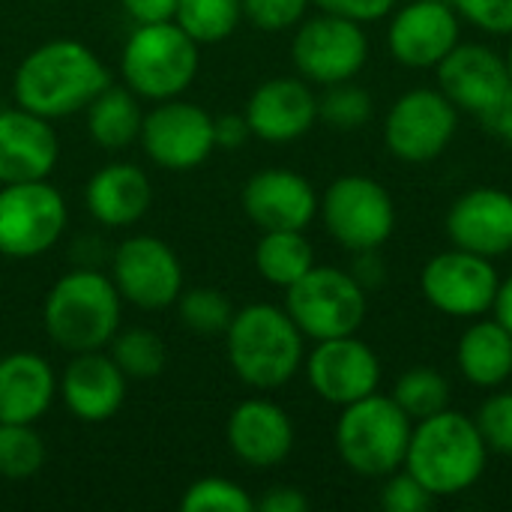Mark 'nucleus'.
<instances>
[{"label":"nucleus","mask_w":512,"mask_h":512,"mask_svg":"<svg viewBox=\"0 0 512 512\" xmlns=\"http://www.w3.org/2000/svg\"><path fill=\"white\" fill-rule=\"evenodd\" d=\"M108 84L111 75L105 63L72 39H54L33 48L12 78L15 102L45 120L84 111Z\"/></svg>","instance_id":"obj_1"},{"label":"nucleus","mask_w":512,"mask_h":512,"mask_svg":"<svg viewBox=\"0 0 512 512\" xmlns=\"http://www.w3.org/2000/svg\"><path fill=\"white\" fill-rule=\"evenodd\" d=\"M486 462L489 447L477 429V420L444 408L441 414L414 423L402 468L435 498H456L480 483Z\"/></svg>","instance_id":"obj_2"},{"label":"nucleus","mask_w":512,"mask_h":512,"mask_svg":"<svg viewBox=\"0 0 512 512\" xmlns=\"http://www.w3.org/2000/svg\"><path fill=\"white\" fill-rule=\"evenodd\" d=\"M225 348L234 375L255 390H276L303 366L300 327L285 309L270 303H252L234 312L225 330Z\"/></svg>","instance_id":"obj_3"},{"label":"nucleus","mask_w":512,"mask_h":512,"mask_svg":"<svg viewBox=\"0 0 512 512\" xmlns=\"http://www.w3.org/2000/svg\"><path fill=\"white\" fill-rule=\"evenodd\" d=\"M120 300L114 279L96 270H72L45 297V333L69 354L99 351L120 330Z\"/></svg>","instance_id":"obj_4"},{"label":"nucleus","mask_w":512,"mask_h":512,"mask_svg":"<svg viewBox=\"0 0 512 512\" xmlns=\"http://www.w3.org/2000/svg\"><path fill=\"white\" fill-rule=\"evenodd\" d=\"M414 420L396 405L393 396L378 390L342 408L336 420L339 459L360 477L384 480L405 465Z\"/></svg>","instance_id":"obj_5"},{"label":"nucleus","mask_w":512,"mask_h":512,"mask_svg":"<svg viewBox=\"0 0 512 512\" xmlns=\"http://www.w3.org/2000/svg\"><path fill=\"white\" fill-rule=\"evenodd\" d=\"M132 93L162 102L180 96L198 75V42L177 24H138L120 57Z\"/></svg>","instance_id":"obj_6"},{"label":"nucleus","mask_w":512,"mask_h":512,"mask_svg":"<svg viewBox=\"0 0 512 512\" xmlns=\"http://www.w3.org/2000/svg\"><path fill=\"white\" fill-rule=\"evenodd\" d=\"M366 309V288L339 267H312L288 288L285 300V312L294 318L300 333L315 342L357 333L366 321Z\"/></svg>","instance_id":"obj_7"},{"label":"nucleus","mask_w":512,"mask_h":512,"mask_svg":"<svg viewBox=\"0 0 512 512\" xmlns=\"http://www.w3.org/2000/svg\"><path fill=\"white\" fill-rule=\"evenodd\" d=\"M318 210L330 237L351 252L381 249L396 231V204L390 192L366 174L333 180Z\"/></svg>","instance_id":"obj_8"},{"label":"nucleus","mask_w":512,"mask_h":512,"mask_svg":"<svg viewBox=\"0 0 512 512\" xmlns=\"http://www.w3.org/2000/svg\"><path fill=\"white\" fill-rule=\"evenodd\" d=\"M66 228V201L48 180L0 183V255L36 258Z\"/></svg>","instance_id":"obj_9"},{"label":"nucleus","mask_w":512,"mask_h":512,"mask_svg":"<svg viewBox=\"0 0 512 512\" xmlns=\"http://www.w3.org/2000/svg\"><path fill=\"white\" fill-rule=\"evenodd\" d=\"M459 129V108L432 87L402 93L384 117L387 150L411 165L438 159Z\"/></svg>","instance_id":"obj_10"},{"label":"nucleus","mask_w":512,"mask_h":512,"mask_svg":"<svg viewBox=\"0 0 512 512\" xmlns=\"http://www.w3.org/2000/svg\"><path fill=\"white\" fill-rule=\"evenodd\" d=\"M420 288L429 306L450 318H483L495 306L501 276L492 258L456 246L426 261Z\"/></svg>","instance_id":"obj_11"},{"label":"nucleus","mask_w":512,"mask_h":512,"mask_svg":"<svg viewBox=\"0 0 512 512\" xmlns=\"http://www.w3.org/2000/svg\"><path fill=\"white\" fill-rule=\"evenodd\" d=\"M291 57L306 81L330 87L339 81H351L366 66L369 39L360 21L324 12L294 33Z\"/></svg>","instance_id":"obj_12"},{"label":"nucleus","mask_w":512,"mask_h":512,"mask_svg":"<svg viewBox=\"0 0 512 512\" xmlns=\"http://www.w3.org/2000/svg\"><path fill=\"white\" fill-rule=\"evenodd\" d=\"M147 156L171 171H189L216 150V120L192 102L162 99L141 123Z\"/></svg>","instance_id":"obj_13"},{"label":"nucleus","mask_w":512,"mask_h":512,"mask_svg":"<svg viewBox=\"0 0 512 512\" xmlns=\"http://www.w3.org/2000/svg\"><path fill=\"white\" fill-rule=\"evenodd\" d=\"M114 285L138 309H165L183 291V267L174 249L159 237H129L114 252Z\"/></svg>","instance_id":"obj_14"},{"label":"nucleus","mask_w":512,"mask_h":512,"mask_svg":"<svg viewBox=\"0 0 512 512\" xmlns=\"http://www.w3.org/2000/svg\"><path fill=\"white\" fill-rule=\"evenodd\" d=\"M306 378H309V387L324 402L345 408V405L366 399L378 390L381 360L354 333L336 336V339H321L306 360Z\"/></svg>","instance_id":"obj_15"},{"label":"nucleus","mask_w":512,"mask_h":512,"mask_svg":"<svg viewBox=\"0 0 512 512\" xmlns=\"http://www.w3.org/2000/svg\"><path fill=\"white\" fill-rule=\"evenodd\" d=\"M438 90L468 114H489L512 87L507 57L489 45L468 42L456 45L438 66Z\"/></svg>","instance_id":"obj_16"},{"label":"nucleus","mask_w":512,"mask_h":512,"mask_svg":"<svg viewBox=\"0 0 512 512\" xmlns=\"http://www.w3.org/2000/svg\"><path fill=\"white\" fill-rule=\"evenodd\" d=\"M390 54L408 69H435L459 45V12L450 0H414L387 30Z\"/></svg>","instance_id":"obj_17"},{"label":"nucleus","mask_w":512,"mask_h":512,"mask_svg":"<svg viewBox=\"0 0 512 512\" xmlns=\"http://www.w3.org/2000/svg\"><path fill=\"white\" fill-rule=\"evenodd\" d=\"M318 207L312 183L291 168H264L243 186V210L261 231H306Z\"/></svg>","instance_id":"obj_18"},{"label":"nucleus","mask_w":512,"mask_h":512,"mask_svg":"<svg viewBox=\"0 0 512 512\" xmlns=\"http://www.w3.org/2000/svg\"><path fill=\"white\" fill-rule=\"evenodd\" d=\"M255 138L288 144L303 138L318 120V96L300 78H270L255 87L243 111Z\"/></svg>","instance_id":"obj_19"},{"label":"nucleus","mask_w":512,"mask_h":512,"mask_svg":"<svg viewBox=\"0 0 512 512\" xmlns=\"http://www.w3.org/2000/svg\"><path fill=\"white\" fill-rule=\"evenodd\" d=\"M447 234L453 246L483 258L507 255L512 252V195L492 186L459 195L447 213Z\"/></svg>","instance_id":"obj_20"},{"label":"nucleus","mask_w":512,"mask_h":512,"mask_svg":"<svg viewBox=\"0 0 512 512\" xmlns=\"http://www.w3.org/2000/svg\"><path fill=\"white\" fill-rule=\"evenodd\" d=\"M228 447L249 468H273L294 450V426L270 399H246L228 417Z\"/></svg>","instance_id":"obj_21"},{"label":"nucleus","mask_w":512,"mask_h":512,"mask_svg":"<svg viewBox=\"0 0 512 512\" xmlns=\"http://www.w3.org/2000/svg\"><path fill=\"white\" fill-rule=\"evenodd\" d=\"M57 393L81 423H105L120 411L126 399V375L111 360V354L84 351L75 354L63 369Z\"/></svg>","instance_id":"obj_22"},{"label":"nucleus","mask_w":512,"mask_h":512,"mask_svg":"<svg viewBox=\"0 0 512 512\" xmlns=\"http://www.w3.org/2000/svg\"><path fill=\"white\" fill-rule=\"evenodd\" d=\"M57 135L51 123L27 108L0 111V183L45 180L57 165Z\"/></svg>","instance_id":"obj_23"},{"label":"nucleus","mask_w":512,"mask_h":512,"mask_svg":"<svg viewBox=\"0 0 512 512\" xmlns=\"http://www.w3.org/2000/svg\"><path fill=\"white\" fill-rule=\"evenodd\" d=\"M150 198H153L150 180L132 162H111L99 168L84 189L90 216L108 228L135 225L147 213Z\"/></svg>","instance_id":"obj_24"},{"label":"nucleus","mask_w":512,"mask_h":512,"mask_svg":"<svg viewBox=\"0 0 512 512\" xmlns=\"http://www.w3.org/2000/svg\"><path fill=\"white\" fill-rule=\"evenodd\" d=\"M57 396V378L39 354L0 357V423H36Z\"/></svg>","instance_id":"obj_25"},{"label":"nucleus","mask_w":512,"mask_h":512,"mask_svg":"<svg viewBox=\"0 0 512 512\" xmlns=\"http://www.w3.org/2000/svg\"><path fill=\"white\" fill-rule=\"evenodd\" d=\"M456 366L465 381L483 390H495L512 378V333L498 321H474L456 348Z\"/></svg>","instance_id":"obj_26"},{"label":"nucleus","mask_w":512,"mask_h":512,"mask_svg":"<svg viewBox=\"0 0 512 512\" xmlns=\"http://www.w3.org/2000/svg\"><path fill=\"white\" fill-rule=\"evenodd\" d=\"M87 132L105 150H120L141 135L144 111L138 93L123 87H105L87 108Z\"/></svg>","instance_id":"obj_27"},{"label":"nucleus","mask_w":512,"mask_h":512,"mask_svg":"<svg viewBox=\"0 0 512 512\" xmlns=\"http://www.w3.org/2000/svg\"><path fill=\"white\" fill-rule=\"evenodd\" d=\"M255 267L261 279L288 291L315 267V252L303 231H264L255 246Z\"/></svg>","instance_id":"obj_28"},{"label":"nucleus","mask_w":512,"mask_h":512,"mask_svg":"<svg viewBox=\"0 0 512 512\" xmlns=\"http://www.w3.org/2000/svg\"><path fill=\"white\" fill-rule=\"evenodd\" d=\"M243 18V0H177L174 21L198 42L213 45L228 39Z\"/></svg>","instance_id":"obj_29"},{"label":"nucleus","mask_w":512,"mask_h":512,"mask_svg":"<svg viewBox=\"0 0 512 512\" xmlns=\"http://www.w3.org/2000/svg\"><path fill=\"white\" fill-rule=\"evenodd\" d=\"M393 399L414 423H420L450 408V381L432 366H411L396 381Z\"/></svg>","instance_id":"obj_30"},{"label":"nucleus","mask_w":512,"mask_h":512,"mask_svg":"<svg viewBox=\"0 0 512 512\" xmlns=\"http://www.w3.org/2000/svg\"><path fill=\"white\" fill-rule=\"evenodd\" d=\"M108 345H111V360L120 366V372L126 378H138V381L156 378V375H162V369L168 363L165 342L153 330H144V327L114 333V339Z\"/></svg>","instance_id":"obj_31"},{"label":"nucleus","mask_w":512,"mask_h":512,"mask_svg":"<svg viewBox=\"0 0 512 512\" xmlns=\"http://www.w3.org/2000/svg\"><path fill=\"white\" fill-rule=\"evenodd\" d=\"M45 465V441L33 423H0V477L27 480Z\"/></svg>","instance_id":"obj_32"},{"label":"nucleus","mask_w":512,"mask_h":512,"mask_svg":"<svg viewBox=\"0 0 512 512\" xmlns=\"http://www.w3.org/2000/svg\"><path fill=\"white\" fill-rule=\"evenodd\" d=\"M180 306V321L201 333V336H216L225 333L231 318H234V306L231 300L216 291V288H192V291H180L177 297Z\"/></svg>","instance_id":"obj_33"},{"label":"nucleus","mask_w":512,"mask_h":512,"mask_svg":"<svg viewBox=\"0 0 512 512\" xmlns=\"http://www.w3.org/2000/svg\"><path fill=\"white\" fill-rule=\"evenodd\" d=\"M318 117L342 132L360 129L372 117V96L351 81L330 84L327 93L318 99Z\"/></svg>","instance_id":"obj_34"},{"label":"nucleus","mask_w":512,"mask_h":512,"mask_svg":"<svg viewBox=\"0 0 512 512\" xmlns=\"http://www.w3.org/2000/svg\"><path fill=\"white\" fill-rule=\"evenodd\" d=\"M183 512H252L255 501L252 495L237 486L234 480L225 477H204L192 483L183 498H180Z\"/></svg>","instance_id":"obj_35"},{"label":"nucleus","mask_w":512,"mask_h":512,"mask_svg":"<svg viewBox=\"0 0 512 512\" xmlns=\"http://www.w3.org/2000/svg\"><path fill=\"white\" fill-rule=\"evenodd\" d=\"M477 429L489 450L512 456V390L492 393L477 411Z\"/></svg>","instance_id":"obj_36"},{"label":"nucleus","mask_w":512,"mask_h":512,"mask_svg":"<svg viewBox=\"0 0 512 512\" xmlns=\"http://www.w3.org/2000/svg\"><path fill=\"white\" fill-rule=\"evenodd\" d=\"M435 495L408 471H396L390 477H384V489H381V507L387 512H429L435 507Z\"/></svg>","instance_id":"obj_37"},{"label":"nucleus","mask_w":512,"mask_h":512,"mask_svg":"<svg viewBox=\"0 0 512 512\" xmlns=\"http://www.w3.org/2000/svg\"><path fill=\"white\" fill-rule=\"evenodd\" d=\"M306 9L309 0H243V18L267 33L294 27L306 15Z\"/></svg>","instance_id":"obj_38"},{"label":"nucleus","mask_w":512,"mask_h":512,"mask_svg":"<svg viewBox=\"0 0 512 512\" xmlns=\"http://www.w3.org/2000/svg\"><path fill=\"white\" fill-rule=\"evenodd\" d=\"M459 18L486 33H512V0H450Z\"/></svg>","instance_id":"obj_39"},{"label":"nucleus","mask_w":512,"mask_h":512,"mask_svg":"<svg viewBox=\"0 0 512 512\" xmlns=\"http://www.w3.org/2000/svg\"><path fill=\"white\" fill-rule=\"evenodd\" d=\"M312 3H318L324 12H333V15L360 21V24L387 18L396 9V0H312Z\"/></svg>","instance_id":"obj_40"},{"label":"nucleus","mask_w":512,"mask_h":512,"mask_svg":"<svg viewBox=\"0 0 512 512\" xmlns=\"http://www.w3.org/2000/svg\"><path fill=\"white\" fill-rule=\"evenodd\" d=\"M120 3L135 24L174 21V12H177V0H120Z\"/></svg>","instance_id":"obj_41"},{"label":"nucleus","mask_w":512,"mask_h":512,"mask_svg":"<svg viewBox=\"0 0 512 512\" xmlns=\"http://www.w3.org/2000/svg\"><path fill=\"white\" fill-rule=\"evenodd\" d=\"M255 510L261 512H306L309 510V498L300 492V489H294V486H276V489H270L258 504H255Z\"/></svg>","instance_id":"obj_42"},{"label":"nucleus","mask_w":512,"mask_h":512,"mask_svg":"<svg viewBox=\"0 0 512 512\" xmlns=\"http://www.w3.org/2000/svg\"><path fill=\"white\" fill-rule=\"evenodd\" d=\"M252 135L249 123L243 114H222L216 117V147H240Z\"/></svg>","instance_id":"obj_43"},{"label":"nucleus","mask_w":512,"mask_h":512,"mask_svg":"<svg viewBox=\"0 0 512 512\" xmlns=\"http://www.w3.org/2000/svg\"><path fill=\"white\" fill-rule=\"evenodd\" d=\"M357 261H354V270L351 276L369 291V288H378L384 282V261L378 255V249H363V252H354Z\"/></svg>","instance_id":"obj_44"},{"label":"nucleus","mask_w":512,"mask_h":512,"mask_svg":"<svg viewBox=\"0 0 512 512\" xmlns=\"http://www.w3.org/2000/svg\"><path fill=\"white\" fill-rule=\"evenodd\" d=\"M480 120L486 123V129H489L495 138H501L504 144H510L512 147V87L510 93H507L489 114H483Z\"/></svg>","instance_id":"obj_45"},{"label":"nucleus","mask_w":512,"mask_h":512,"mask_svg":"<svg viewBox=\"0 0 512 512\" xmlns=\"http://www.w3.org/2000/svg\"><path fill=\"white\" fill-rule=\"evenodd\" d=\"M495 318L507 327L512 333V276H507L498 288V297H495V306H492Z\"/></svg>","instance_id":"obj_46"},{"label":"nucleus","mask_w":512,"mask_h":512,"mask_svg":"<svg viewBox=\"0 0 512 512\" xmlns=\"http://www.w3.org/2000/svg\"><path fill=\"white\" fill-rule=\"evenodd\" d=\"M507 69H510V78H512V42H510V51H507Z\"/></svg>","instance_id":"obj_47"}]
</instances>
